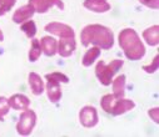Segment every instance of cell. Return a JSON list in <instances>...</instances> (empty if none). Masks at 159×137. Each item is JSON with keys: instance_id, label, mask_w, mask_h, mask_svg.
Segmentation results:
<instances>
[{"instance_id": "6", "label": "cell", "mask_w": 159, "mask_h": 137, "mask_svg": "<svg viewBox=\"0 0 159 137\" xmlns=\"http://www.w3.org/2000/svg\"><path fill=\"white\" fill-rule=\"evenodd\" d=\"M44 30L50 32L52 35L59 36L60 39H63V37H75V31L70 25L61 24V23H58V21H53V23L47 24L44 26Z\"/></svg>"}, {"instance_id": "21", "label": "cell", "mask_w": 159, "mask_h": 137, "mask_svg": "<svg viewBox=\"0 0 159 137\" xmlns=\"http://www.w3.org/2000/svg\"><path fill=\"white\" fill-rule=\"evenodd\" d=\"M16 0H0V16L5 15L15 5Z\"/></svg>"}, {"instance_id": "27", "label": "cell", "mask_w": 159, "mask_h": 137, "mask_svg": "<svg viewBox=\"0 0 159 137\" xmlns=\"http://www.w3.org/2000/svg\"><path fill=\"white\" fill-rule=\"evenodd\" d=\"M4 41V34L2 31V29H0V42H3Z\"/></svg>"}, {"instance_id": "26", "label": "cell", "mask_w": 159, "mask_h": 137, "mask_svg": "<svg viewBox=\"0 0 159 137\" xmlns=\"http://www.w3.org/2000/svg\"><path fill=\"white\" fill-rule=\"evenodd\" d=\"M148 116L153 120L154 123H159V107H153L148 110Z\"/></svg>"}, {"instance_id": "25", "label": "cell", "mask_w": 159, "mask_h": 137, "mask_svg": "<svg viewBox=\"0 0 159 137\" xmlns=\"http://www.w3.org/2000/svg\"><path fill=\"white\" fill-rule=\"evenodd\" d=\"M139 3L152 10H158L159 9V0H139Z\"/></svg>"}, {"instance_id": "22", "label": "cell", "mask_w": 159, "mask_h": 137, "mask_svg": "<svg viewBox=\"0 0 159 137\" xmlns=\"http://www.w3.org/2000/svg\"><path fill=\"white\" fill-rule=\"evenodd\" d=\"M9 110H10V106H9L8 99L4 96H0V121H4V116L8 115Z\"/></svg>"}, {"instance_id": "12", "label": "cell", "mask_w": 159, "mask_h": 137, "mask_svg": "<svg viewBox=\"0 0 159 137\" xmlns=\"http://www.w3.org/2000/svg\"><path fill=\"white\" fill-rule=\"evenodd\" d=\"M34 14H35V10L33 9L31 5H29V4L23 5L19 9H16L15 13L13 14V21L15 24H19L20 25V24L28 21L29 19H31Z\"/></svg>"}, {"instance_id": "13", "label": "cell", "mask_w": 159, "mask_h": 137, "mask_svg": "<svg viewBox=\"0 0 159 137\" xmlns=\"http://www.w3.org/2000/svg\"><path fill=\"white\" fill-rule=\"evenodd\" d=\"M83 5L89 11L98 13V14L107 13L111 9V5L107 2V0H84Z\"/></svg>"}, {"instance_id": "14", "label": "cell", "mask_w": 159, "mask_h": 137, "mask_svg": "<svg viewBox=\"0 0 159 137\" xmlns=\"http://www.w3.org/2000/svg\"><path fill=\"white\" fill-rule=\"evenodd\" d=\"M8 102H9V106L10 109L13 110H18V111H24L26 109H29L30 106V100L28 96L23 95V94H15L13 95L11 97L8 99Z\"/></svg>"}, {"instance_id": "9", "label": "cell", "mask_w": 159, "mask_h": 137, "mask_svg": "<svg viewBox=\"0 0 159 137\" xmlns=\"http://www.w3.org/2000/svg\"><path fill=\"white\" fill-rule=\"evenodd\" d=\"M47 80V86H45V91H47V95L48 99L52 104H57L60 101L61 99V87H60V82L55 81L53 79H45Z\"/></svg>"}, {"instance_id": "7", "label": "cell", "mask_w": 159, "mask_h": 137, "mask_svg": "<svg viewBox=\"0 0 159 137\" xmlns=\"http://www.w3.org/2000/svg\"><path fill=\"white\" fill-rule=\"evenodd\" d=\"M79 121H80L82 126L87 127V128H92L94 126L98 125L99 117H98V112L95 110V107L93 106H84L80 112H79Z\"/></svg>"}, {"instance_id": "4", "label": "cell", "mask_w": 159, "mask_h": 137, "mask_svg": "<svg viewBox=\"0 0 159 137\" xmlns=\"http://www.w3.org/2000/svg\"><path fill=\"white\" fill-rule=\"evenodd\" d=\"M123 65L124 61L119 59H115L109 64H105L104 61H99L95 66V76L98 77L99 82L103 86H109L111 85L114 75L123 67Z\"/></svg>"}, {"instance_id": "11", "label": "cell", "mask_w": 159, "mask_h": 137, "mask_svg": "<svg viewBox=\"0 0 159 137\" xmlns=\"http://www.w3.org/2000/svg\"><path fill=\"white\" fill-rule=\"evenodd\" d=\"M28 82H29V86L31 88V92L35 95V96H40L44 91H45V85H44V81L42 79V76L36 74V72H30L29 76H28Z\"/></svg>"}, {"instance_id": "8", "label": "cell", "mask_w": 159, "mask_h": 137, "mask_svg": "<svg viewBox=\"0 0 159 137\" xmlns=\"http://www.w3.org/2000/svg\"><path fill=\"white\" fill-rule=\"evenodd\" d=\"M29 5H31L38 14H45L53 6H57L60 10H64L65 8L63 0H29Z\"/></svg>"}, {"instance_id": "16", "label": "cell", "mask_w": 159, "mask_h": 137, "mask_svg": "<svg viewBox=\"0 0 159 137\" xmlns=\"http://www.w3.org/2000/svg\"><path fill=\"white\" fill-rule=\"evenodd\" d=\"M125 83H127V76L125 75H118L115 79H113V95L118 99L124 97L125 95Z\"/></svg>"}, {"instance_id": "19", "label": "cell", "mask_w": 159, "mask_h": 137, "mask_svg": "<svg viewBox=\"0 0 159 137\" xmlns=\"http://www.w3.org/2000/svg\"><path fill=\"white\" fill-rule=\"evenodd\" d=\"M43 50H42V46H40V41H39L38 39L33 37L31 39V44H30V50H29V61L30 62H35L39 60V58H40Z\"/></svg>"}, {"instance_id": "5", "label": "cell", "mask_w": 159, "mask_h": 137, "mask_svg": "<svg viewBox=\"0 0 159 137\" xmlns=\"http://www.w3.org/2000/svg\"><path fill=\"white\" fill-rule=\"evenodd\" d=\"M36 125V113L33 110H24L16 123V132L20 136H29Z\"/></svg>"}, {"instance_id": "1", "label": "cell", "mask_w": 159, "mask_h": 137, "mask_svg": "<svg viewBox=\"0 0 159 137\" xmlns=\"http://www.w3.org/2000/svg\"><path fill=\"white\" fill-rule=\"evenodd\" d=\"M80 41L83 46L95 45L99 49L109 50L114 46V34L108 26L100 24H90L82 30Z\"/></svg>"}, {"instance_id": "3", "label": "cell", "mask_w": 159, "mask_h": 137, "mask_svg": "<svg viewBox=\"0 0 159 137\" xmlns=\"http://www.w3.org/2000/svg\"><path fill=\"white\" fill-rule=\"evenodd\" d=\"M100 106L107 113H110L113 116H119L133 110L135 107V102L129 99H124V97L118 99L111 94H107L102 97Z\"/></svg>"}, {"instance_id": "24", "label": "cell", "mask_w": 159, "mask_h": 137, "mask_svg": "<svg viewBox=\"0 0 159 137\" xmlns=\"http://www.w3.org/2000/svg\"><path fill=\"white\" fill-rule=\"evenodd\" d=\"M45 79H53L55 81H59L60 83H68L69 82V77L66 75L61 74V72H58V71L52 72V74H47L45 75Z\"/></svg>"}, {"instance_id": "2", "label": "cell", "mask_w": 159, "mask_h": 137, "mask_svg": "<svg viewBox=\"0 0 159 137\" xmlns=\"http://www.w3.org/2000/svg\"><path fill=\"white\" fill-rule=\"evenodd\" d=\"M118 44L127 59L138 61L145 55V46L134 29H124L118 35Z\"/></svg>"}, {"instance_id": "23", "label": "cell", "mask_w": 159, "mask_h": 137, "mask_svg": "<svg viewBox=\"0 0 159 137\" xmlns=\"http://www.w3.org/2000/svg\"><path fill=\"white\" fill-rule=\"evenodd\" d=\"M158 66H159V55L157 54L153 59V61L149 64V65H144L142 69L147 72V74H154L157 70H158Z\"/></svg>"}, {"instance_id": "20", "label": "cell", "mask_w": 159, "mask_h": 137, "mask_svg": "<svg viewBox=\"0 0 159 137\" xmlns=\"http://www.w3.org/2000/svg\"><path fill=\"white\" fill-rule=\"evenodd\" d=\"M20 30L29 37V39H33L35 37L36 35V25L33 20H28L23 24H20Z\"/></svg>"}, {"instance_id": "15", "label": "cell", "mask_w": 159, "mask_h": 137, "mask_svg": "<svg viewBox=\"0 0 159 137\" xmlns=\"http://www.w3.org/2000/svg\"><path fill=\"white\" fill-rule=\"evenodd\" d=\"M40 46L47 56H54L58 51V41L53 36H43L40 40Z\"/></svg>"}, {"instance_id": "18", "label": "cell", "mask_w": 159, "mask_h": 137, "mask_svg": "<svg viewBox=\"0 0 159 137\" xmlns=\"http://www.w3.org/2000/svg\"><path fill=\"white\" fill-rule=\"evenodd\" d=\"M100 50H102V49H99L98 46H93V48H90L89 50H87V53L84 54L83 60H82L83 66H85V67L92 66V65L95 62V60L100 56Z\"/></svg>"}, {"instance_id": "17", "label": "cell", "mask_w": 159, "mask_h": 137, "mask_svg": "<svg viewBox=\"0 0 159 137\" xmlns=\"http://www.w3.org/2000/svg\"><path fill=\"white\" fill-rule=\"evenodd\" d=\"M143 39L149 46H157L159 44V25H153L143 31Z\"/></svg>"}, {"instance_id": "10", "label": "cell", "mask_w": 159, "mask_h": 137, "mask_svg": "<svg viewBox=\"0 0 159 137\" xmlns=\"http://www.w3.org/2000/svg\"><path fill=\"white\" fill-rule=\"evenodd\" d=\"M76 49L75 37H63L58 42V54L61 58H69Z\"/></svg>"}]
</instances>
